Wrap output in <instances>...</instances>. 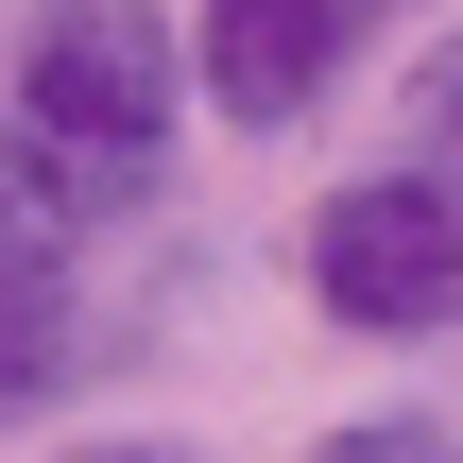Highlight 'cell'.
Wrapping results in <instances>:
<instances>
[{"instance_id":"obj_2","label":"cell","mask_w":463,"mask_h":463,"mask_svg":"<svg viewBox=\"0 0 463 463\" xmlns=\"http://www.w3.org/2000/svg\"><path fill=\"white\" fill-rule=\"evenodd\" d=\"M309 292H326V326H378V344L463 326V189H430L412 155L326 189L309 206Z\"/></svg>"},{"instance_id":"obj_5","label":"cell","mask_w":463,"mask_h":463,"mask_svg":"<svg viewBox=\"0 0 463 463\" xmlns=\"http://www.w3.org/2000/svg\"><path fill=\"white\" fill-rule=\"evenodd\" d=\"M86 223H103V189H86L34 120H0V258H69Z\"/></svg>"},{"instance_id":"obj_1","label":"cell","mask_w":463,"mask_h":463,"mask_svg":"<svg viewBox=\"0 0 463 463\" xmlns=\"http://www.w3.org/2000/svg\"><path fill=\"white\" fill-rule=\"evenodd\" d=\"M17 120H34L103 206H137L155 155H172V17H155V0H52V17L17 34Z\"/></svg>"},{"instance_id":"obj_7","label":"cell","mask_w":463,"mask_h":463,"mask_svg":"<svg viewBox=\"0 0 463 463\" xmlns=\"http://www.w3.org/2000/svg\"><path fill=\"white\" fill-rule=\"evenodd\" d=\"M309 463H463V447H430V430H326Z\"/></svg>"},{"instance_id":"obj_3","label":"cell","mask_w":463,"mask_h":463,"mask_svg":"<svg viewBox=\"0 0 463 463\" xmlns=\"http://www.w3.org/2000/svg\"><path fill=\"white\" fill-rule=\"evenodd\" d=\"M378 0H206L189 17V52H206V103L241 120V137H292L309 103H326V69H344V34H361Z\"/></svg>"},{"instance_id":"obj_4","label":"cell","mask_w":463,"mask_h":463,"mask_svg":"<svg viewBox=\"0 0 463 463\" xmlns=\"http://www.w3.org/2000/svg\"><path fill=\"white\" fill-rule=\"evenodd\" d=\"M69 344H86L69 326V258H0V430L69 395Z\"/></svg>"},{"instance_id":"obj_6","label":"cell","mask_w":463,"mask_h":463,"mask_svg":"<svg viewBox=\"0 0 463 463\" xmlns=\"http://www.w3.org/2000/svg\"><path fill=\"white\" fill-rule=\"evenodd\" d=\"M395 120H412V172H430V189H463V34H430V52H412Z\"/></svg>"},{"instance_id":"obj_8","label":"cell","mask_w":463,"mask_h":463,"mask_svg":"<svg viewBox=\"0 0 463 463\" xmlns=\"http://www.w3.org/2000/svg\"><path fill=\"white\" fill-rule=\"evenodd\" d=\"M69 463H189V447H137V430H120V447H69Z\"/></svg>"}]
</instances>
